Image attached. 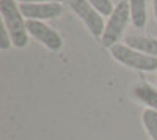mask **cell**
I'll list each match as a JSON object with an SVG mask.
<instances>
[{"label": "cell", "mask_w": 157, "mask_h": 140, "mask_svg": "<svg viewBox=\"0 0 157 140\" xmlns=\"http://www.w3.org/2000/svg\"><path fill=\"white\" fill-rule=\"evenodd\" d=\"M110 54L115 60H118L123 65L134 68L138 71H155L157 69V57H151L146 54H141L138 50L127 47L126 44H115L110 49Z\"/></svg>", "instance_id": "3957f363"}, {"label": "cell", "mask_w": 157, "mask_h": 140, "mask_svg": "<svg viewBox=\"0 0 157 140\" xmlns=\"http://www.w3.org/2000/svg\"><path fill=\"white\" fill-rule=\"evenodd\" d=\"M21 3H63L64 0H19Z\"/></svg>", "instance_id": "4fadbf2b"}, {"label": "cell", "mask_w": 157, "mask_h": 140, "mask_svg": "<svg viewBox=\"0 0 157 140\" xmlns=\"http://www.w3.org/2000/svg\"><path fill=\"white\" fill-rule=\"evenodd\" d=\"M134 95L141 101L143 104H146L148 109L157 110V90L151 85H137L134 88Z\"/></svg>", "instance_id": "9c48e42d"}, {"label": "cell", "mask_w": 157, "mask_h": 140, "mask_svg": "<svg viewBox=\"0 0 157 140\" xmlns=\"http://www.w3.org/2000/svg\"><path fill=\"white\" fill-rule=\"evenodd\" d=\"M88 3L93 8H96L101 13V16H109L110 18L113 10H115L112 0H88Z\"/></svg>", "instance_id": "8fae6325"}, {"label": "cell", "mask_w": 157, "mask_h": 140, "mask_svg": "<svg viewBox=\"0 0 157 140\" xmlns=\"http://www.w3.org/2000/svg\"><path fill=\"white\" fill-rule=\"evenodd\" d=\"M130 21V6H129V0H121L115 5V10L112 13V16L109 18L105 24V30H104L101 36V46L105 49H112L116 41L121 38L124 29L127 27V24Z\"/></svg>", "instance_id": "7a4b0ae2"}, {"label": "cell", "mask_w": 157, "mask_h": 140, "mask_svg": "<svg viewBox=\"0 0 157 140\" xmlns=\"http://www.w3.org/2000/svg\"><path fill=\"white\" fill-rule=\"evenodd\" d=\"M0 13H2L3 24L11 36L13 46L22 49L29 44V30L27 21H24V16L19 6L14 3V0H0Z\"/></svg>", "instance_id": "6da1fadb"}, {"label": "cell", "mask_w": 157, "mask_h": 140, "mask_svg": "<svg viewBox=\"0 0 157 140\" xmlns=\"http://www.w3.org/2000/svg\"><path fill=\"white\" fill-rule=\"evenodd\" d=\"M19 10L27 21H47L61 16V3H21Z\"/></svg>", "instance_id": "5b68a950"}, {"label": "cell", "mask_w": 157, "mask_h": 140, "mask_svg": "<svg viewBox=\"0 0 157 140\" xmlns=\"http://www.w3.org/2000/svg\"><path fill=\"white\" fill-rule=\"evenodd\" d=\"M124 44L130 49H134V50H138V52H141V54L157 57V40L155 38L130 35V36H126Z\"/></svg>", "instance_id": "52a82bcc"}, {"label": "cell", "mask_w": 157, "mask_h": 140, "mask_svg": "<svg viewBox=\"0 0 157 140\" xmlns=\"http://www.w3.org/2000/svg\"><path fill=\"white\" fill-rule=\"evenodd\" d=\"M130 6V21L137 29H143L146 25V0H129Z\"/></svg>", "instance_id": "ba28073f"}, {"label": "cell", "mask_w": 157, "mask_h": 140, "mask_svg": "<svg viewBox=\"0 0 157 140\" xmlns=\"http://www.w3.org/2000/svg\"><path fill=\"white\" fill-rule=\"evenodd\" d=\"M68 3L71 10L82 19L90 33L101 40L104 30H105V24H104V18L101 16V13L91 6L88 0H68Z\"/></svg>", "instance_id": "277c9868"}, {"label": "cell", "mask_w": 157, "mask_h": 140, "mask_svg": "<svg viewBox=\"0 0 157 140\" xmlns=\"http://www.w3.org/2000/svg\"><path fill=\"white\" fill-rule=\"evenodd\" d=\"M143 126L151 140H157V110L146 109L143 112Z\"/></svg>", "instance_id": "30bf717a"}, {"label": "cell", "mask_w": 157, "mask_h": 140, "mask_svg": "<svg viewBox=\"0 0 157 140\" xmlns=\"http://www.w3.org/2000/svg\"><path fill=\"white\" fill-rule=\"evenodd\" d=\"M27 30L35 40H38L50 50H60L63 47L61 36L41 21H27Z\"/></svg>", "instance_id": "8992f818"}, {"label": "cell", "mask_w": 157, "mask_h": 140, "mask_svg": "<svg viewBox=\"0 0 157 140\" xmlns=\"http://www.w3.org/2000/svg\"><path fill=\"white\" fill-rule=\"evenodd\" d=\"M11 44H13L11 36H10L6 27H5V24H2V25H0V49L6 50V49H10Z\"/></svg>", "instance_id": "7c38bea8"}, {"label": "cell", "mask_w": 157, "mask_h": 140, "mask_svg": "<svg viewBox=\"0 0 157 140\" xmlns=\"http://www.w3.org/2000/svg\"><path fill=\"white\" fill-rule=\"evenodd\" d=\"M152 8H154V16H155V21H157V0H152Z\"/></svg>", "instance_id": "5bb4252c"}]
</instances>
